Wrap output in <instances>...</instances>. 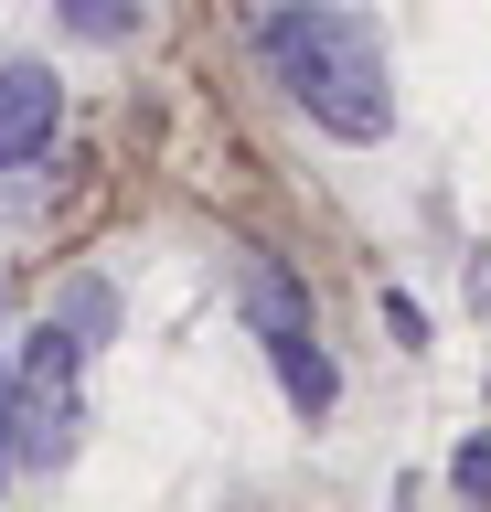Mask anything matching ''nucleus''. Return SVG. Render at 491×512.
Here are the masks:
<instances>
[{"mask_svg": "<svg viewBox=\"0 0 491 512\" xmlns=\"http://www.w3.org/2000/svg\"><path fill=\"white\" fill-rule=\"evenodd\" d=\"M257 43H267V64H278V86H289L331 139H385V128H395V86H385V64H374V32H363V22L289 0V11H267Z\"/></svg>", "mask_w": 491, "mask_h": 512, "instance_id": "f257e3e1", "label": "nucleus"}, {"mask_svg": "<svg viewBox=\"0 0 491 512\" xmlns=\"http://www.w3.org/2000/svg\"><path fill=\"white\" fill-rule=\"evenodd\" d=\"M246 331L267 342V363H278V384H289L299 416H321L331 395H342V374H331L321 331H310V299H299V278L278 267V256H246Z\"/></svg>", "mask_w": 491, "mask_h": 512, "instance_id": "f03ea898", "label": "nucleus"}, {"mask_svg": "<svg viewBox=\"0 0 491 512\" xmlns=\"http://www.w3.org/2000/svg\"><path fill=\"white\" fill-rule=\"evenodd\" d=\"M75 363H86V342H75L65 320H43L33 342H22V374H11V448H22V459H54V448H65Z\"/></svg>", "mask_w": 491, "mask_h": 512, "instance_id": "7ed1b4c3", "label": "nucleus"}, {"mask_svg": "<svg viewBox=\"0 0 491 512\" xmlns=\"http://www.w3.org/2000/svg\"><path fill=\"white\" fill-rule=\"evenodd\" d=\"M54 118H65V96L43 64H0V171H22V160L54 150Z\"/></svg>", "mask_w": 491, "mask_h": 512, "instance_id": "20e7f679", "label": "nucleus"}, {"mask_svg": "<svg viewBox=\"0 0 491 512\" xmlns=\"http://www.w3.org/2000/svg\"><path fill=\"white\" fill-rule=\"evenodd\" d=\"M65 32H86V43H129L139 0H65Z\"/></svg>", "mask_w": 491, "mask_h": 512, "instance_id": "39448f33", "label": "nucleus"}, {"mask_svg": "<svg viewBox=\"0 0 491 512\" xmlns=\"http://www.w3.org/2000/svg\"><path fill=\"white\" fill-rule=\"evenodd\" d=\"M449 491H470V502H491V427H481V438H459V448H449Z\"/></svg>", "mask_w": 491, "mask_h": 512, "instance_id": "423d86ee", "label": "nucleus"}, {"mask_svg": "<svg viewBox=\"0 0 491 512\" xmlns=\"http://www.w3.org/2000/svg\"><path fill=\"white\" fill-rule=\"evenodd\" d=\"M65 331H75V342H97V331H107V288H75V299H65Z\"/></svg>", "mask_w": 491, "mask_h": 512, "instance_id": "0eeeda50", "label": "nucleus"}, {"mask_svg": "<svg viewBox=\"0 0 491 512\" xmlns=\"http://www.w3.org/2000/svg\"><path fill=\"white\" fill-rule=\"evenodd\" d=\"M0 459H11V374H0Z\"/></svg>", "mask_w": 491, "mask_h": 512, "instance_id": "6e6552de", "label": "nucleus"}]
</instances>
